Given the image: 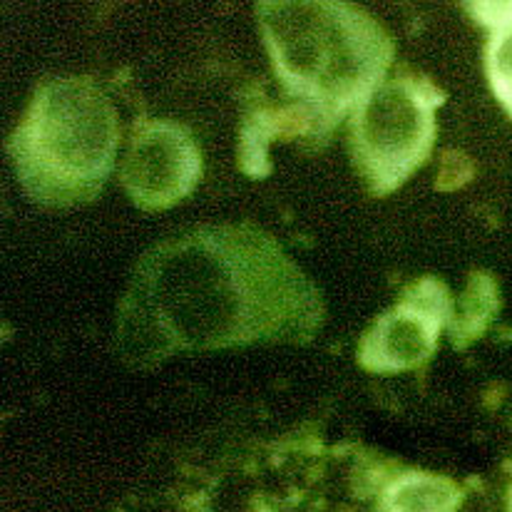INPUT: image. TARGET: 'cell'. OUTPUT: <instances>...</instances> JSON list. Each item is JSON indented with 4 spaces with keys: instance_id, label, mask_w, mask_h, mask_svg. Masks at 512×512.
Returning <instances> with one entry per match:
<instances>
[{
    "instance_id": "7a4b0ae2",
    "label": "cell",
    "mask_w": 512,
    "mask_h": 512,
    "mask_svg": "<svg viewBox=\"0 0 512 512\" xmlns=\"http://www.w3.org/2000/svg\"><path fill=\"white\" fill-rule=\"evenodd\" d=\"M259 25L281 83L334 125L383 83L393 45L381 25L346 3H259Z\"/></svg>"
},
{
    "instance_id": "8992f818",
    "label": "cell",
    "mask_w": 512,
    "mask_h": 512,
    "mask_svg": "<svg viewBox=\"0 0 512 512\" xmlns=\"http://www.w3.org/2000/svg\"><path fill=\"white\" fill-rule=\"evenodd\" d=\"M448 291L433 279H423L406 299L383 314L361 343V363L368 371L398 373L421 366L435 351L438 334L450 319Z\"/></svg>"
},
{
    "instance_id": "277c9868",
    "label": "cell",
    "mask_w": 512,
    "mask_h": 512,
    "mask_svg": "<svg viewBox=\"0 0 512 512\" xmlns=\"http://www.w3.org/2000/svg\"><path fill=\"white\" fill-rule=\"evenodd\" d=\"M443 95L426 80H383L353 110L351 150L358 172L378 194L396 189L426 160Z\"/></svg>"
},
{
    "instance_id": "6da1fadb",
    "label": "cell",
    "mask_w": 512,
    "mask_h": 512,
    "mask_svg": "<svg viewBox=\"0 0 512 512\" xmlns=\"http://www.w3.org/2000/svg\"><path fill=\"white\" fill-rule=\"evenodd\" d=\"M316 316L314 286L274 242L249 229H209L140 261L120 311V336L127 353L162 358L296 339L314 329Z\"/></svg>"
},
{
    "instance_id": "ba28073f",
    "label": "cell",
    "mask_w": 512,
    "mask_h": 512,
    "mask_svg": "<svg viewBox=\"0 0 512 512\" xmlns=\"http://www.w3.org/2000/svg\"><path fill=\"white\" fill-rule=\"evenodd\" d=\"M458 503V490L438 475L411 473L398 478L386 493L391 512H450Z\"/></svg>"
},
{
    "instance_id": "52a82bcc",
    "label": "cell",
    "mask_w": 512,
    "mask_h": 512,
    "mask_svg": "<svg viewBox=\"0 0 512 512\" xmlns=\"http://www.w3.org/2000/svg\"><path fill=\"white\" fill-rule=\"evenodd\" d=\"M470 10L488 25V78L495 97L512 117V3H470Z\"/></svg>"
},
{
    "instance_id": "9c48e42d",
    "label": "cell",
    "mask_w": 512,
    "mask_h": 512,
    "mask_svg": "<svg viewBox=\"0 0 512 512\" xmlns=\"http://www.w3.org/2000/svg\"><path fill=\"white\" fill-rule=\"evenodd\" d=\"M480 289V276L478 279L470 281V291L465 294V314L460 316V321H455V336L465 334L470 336H478V331L483 329L485 319L490 316V299L485 294H490V284L485 291Z\"/></svg>"
},
{
    "instance_id": "5b68a950",
    "label": "cell",
    "mask_w": 512,
    "mask_h": 512,
    "mask_svg": "<svg viewBox=\"0 0 512 512\" xmlns=\"http://www.w3.org/2000/svg\"><path fill=\"white\" fill-rule=\"evenodd\" d=\"M202 160L192 137L172 122H150L127 150L122 187L142 209H167L199 182Z\"/></svg>"
},
{
    "instance_id": "3957f363",
    "label": "cell",
    "mask_w": 512,
    "mask_h": 512,
    "mask_svg": "<svg viewBox=\"0 0 512 512\" xmlns=\"http://www.w3.org/2000/svg\"><path fill=\"white\" fill-rule=\"evenodd\" d=\"M117 112L90 80L43 85L13 140L20 182L40 202L75 204L95 197L112 170Z\"/></svg>"
}]
</instances>
